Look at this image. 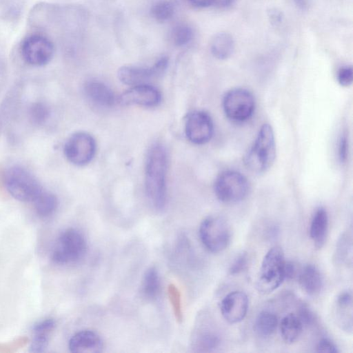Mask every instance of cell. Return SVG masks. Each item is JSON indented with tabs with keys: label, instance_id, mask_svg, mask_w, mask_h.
Segmentation results:
<instances>
[{
	"label": "cell",
	"instance_id": "obj_1",
	"mask_svg": "<svg viewBox=\"0 0 353 353\" xmlns=\"http://www.w3.org/2000/svg\"><path fill=\"white\" fill-rule=\"evenodd\" d=\"M168 156L160 143L149 149L145 161V192L147 197L157 210L164 208L167 201L166 174Z\"/></svg>",
	"mask_w": 353,
	"mask_h": 353
},
{
	"label": "cell",
	"instance_id": "obj_2",
	"mask_svg": "<svg viewBox=\"0 0 353 353\" xmlns=\"http://www.w3.org/2000/svg\"><path fill=\"white\" fill-rule=\"evenodd\" d=\"M276 157L274 131L268 123L260 128L251 148L246 152L244 163L248 169L255 173H263L272 165Z\"/></svg>",
	"mask_w": 353,
	"mask_h": 353
},
{
	"label": "cell",
	"instance_id": "obj_3",
	"mask_svg": "<svg viewBox=\"0 0 353 353\" xmlns=\"http://www.w3.org/2000/svg\"><path fill=\"white\" fill-rule=\"evenodd\" d=\"M285 259L279 246L270 248L264 256L259 272L256 288L261 294H269L278 288L285 279Z\"/></svg>",
	"mask_w": 353,
	"mask_h": 353
},
{
	"label": "cell",
	"instance_id": "obj_4",
	"mask_svg": "<svg viewBox=\"0 0 353 353\" xmlns=\"http://www.w3.org/2000/svg\"><path fill=\"white\" fill-rule=\"evenodd\" d=\"M87 243L77 229L70 228L62 231L52 249V260L58 265H68L79 261L85 254Z\"/></svg>",
	"mask_w": 353,
	"mask_h": 353
},
{
	"label": "cell",
	"instance_id": "obj_5",
	"mask_svg": "<svg viewBox=\"0 0 353 353\" xmlns=\"http://www.w3.org/2000/svg\"><path fill=\"white\" fill-rule=\"evenodd\" d=\"M4 183L9 194L21 202H33L43 190L33 174L21 166L10 168L5 173Z\"/></svg>",
	"mask_w": 353,
	"mask_h": 353
},
{
	"label": "cell",
	"instance_id": "obj_6",
	"mask_svg": "<svg viewBox=\"0 0 353 353\" xmlns=\"http://www.w3.org/2000/svg\"><path fill=\"white\" fill-rule=\"evenodd\" d=\"M199 234L204 247L212 253L222 252L230 242V226L221 216L212 215L203 219L200 225Z\"/></svg>",
	"mask_w": 353,
	"mask_h": 353
},
{
	"label": "cell",
	"instance_id": "obj_7",
	"mask_svg": "<svg viewBox=\"0 0 353 353\" xmlns=\"http://www.w3.org/2000/svg\"><path fill=\"white\" fill-rule=\"evenodd\" d=\"M214 190L220 201L225 203H236L248 196L250 183L241 172L225 170L216 179Z\"/></svg>",
	"mask_w": 353,
	"mask_h": 353
},
{
	"label": "cell",
	"instance_id": "obj_8",
	"mask_svg": "<svg viewBox=\"0 0 353 353\" xmlns=\"http://www.w3.org/2000/svg\"><path fill=\"white\" fill-rule=\"evenodd\" d=\"M223 108L230 120L235 122L245 121L251 117L254 111V97L245 88L232 89L223 97Z\"/></svg>",
	"mask_w": 353,
	"mask_h": 353
},
{
	"label": "cell",
	"instance_id": "obj_9",
	"mask_svg": "<svg viewBox=\"0 0 353 353\" xmlns=\"http://www.w3.org/2000/svg\"><path fill=\"white\" fill-rule=\"evenodd\" d=\"M54 53L53 43L42 35H30L21 45L22 58L27 63L33 66L47 65L52 59Z\"/></svg>",
	"mask_w": 353,
	"mask_h": 353
},
{
	"label": "cell",
	"instance_id": "obj_10",
	"mask_svg": "<svg viewBox=\"0 0 353 353\" xmlns=\"http://www.w3.org/2000/svg\"><path fill=\"white\" fill-rule=\"evenodd\" d=\"M64 154L72 164L78 166L88 164L96 152V142L88 133L79 132L73 134L64 145Z\"/></svg>",
	"mask_w": 353,
	"mask_h": 353
},
{
	"label": "cell",
	"instance_id": "obj_11",
	"mask_svg": "<svg viewBox=\"0 0 353 353\" xmlns=\"http://www.w3.org/2000/svg\"><path fill=\"white\" fill-rule=\"evenodd\" d=\"M167 57H161L150 67L123 66L118 71L119 80L126 85H137L161 76L168 66Z\"/></svg>",
	"mask_w": 353,
	"mask_h": 353
},
{
	"label": "cell",
	"instance_id": "obj_12",
	"mask_svg": "<svg viewBox=\"0 0 353 353\" xmlns=\"http://www.w3.org/2000/svg\"><path fill=\"white\" fill-rule=\"evenodd\" d=\"M213 131L212 120L206 112L196 110L188 116L185 133L190 142L197 145L205 144L211 139Z\"/></svg>",
	"mask_w": 353,
	"mask_h": 353
},
{
	"label": "cell",
	"instance_id": "obj_13",
	"mask_svg": "<svg viewBox=\"0 0 353 353\" xmlns=\"http://www.w3.org/2000/svg\"><path fill=\"white\" fill-rule=\"evenodd\" d=\"M248 306L249 301L246 294L241 291H233L222 299L220 310L224 319L234 324L244 319Z\"/></svg>",
	"mask_w": 353,
	"mask_h": 353
},
{
	"label": "cell",
	"instance_id": "obj_14",
	"mask_svg": "<svg viewBox=\"0 0 353 353\" xmlns=\"http://www.w3.org/2000/svg\"><path fill=\"white\" fill-rule=\"evenodd\" d=\"M161 101L160 92L148 84L133 85L119 98L121 105H139L146 107L157 105Z\"/></svg>",
	"mask_w": 353,
	"mask_h": 353
},
{
	"label": "cell",
	"instance_id": "obj_15",
	"mask_svg": "<svg viewBox=\"0 0 353 353\" xmlns=\"http://www.w3.org/2000/svg\"><path fill=\"white\" fill-rule=\"evenodd\" d=\"M68 347L74 353H99L103 343L101 336L94 331L83 330L76 332L69 340Z\"/></svg>",
	"mask_w": 353,
	"mask_h": 353
},
{
	"label": "cell",
	"instance_id": "obj_16",
	"mask_svg": "<svg viewBox=\"0 0 353 353\" xmlns=\"http://www.w3.org/2000/svg\"><path fill=\"white\" fill-rule=\"evenodd\" d=\"M84 91L92 103L102 107H111L117 101L112 90L99 81H88L84 85Z\"/></svg>",
	"mask_w": 353,
	"mask_h": 353
},
{
	"label": "cell",
	"instance_id": "obj_17",
	"mask_svg": "<svg viewBox=\"0 0 353 353\" xmlns=\"http://www.w3.org/2000/svg\"><path fill=\"white\" fill-rule=\"evenodd\" d=\"M335 316L339 326L347 332H352V294L351 291L341 292L336 299Z\"/></svg>",
	"mask_w": 353,
	"mask_h": 353
},
{
	"label": "cell",
	"instance_id": "obj_18",
	"mask_svg": "<svg viewBox=\"0 0 353 353\" xmlns=\"http://www.w3.org/2000/svg\"><path fill=\"white\" fill-rule=\"evenodd\" d=\"M54 327L55 321L51 318L43 319L34 325L30 352L35 353L44 352L48 347L50 336Z\"/></svg>",
	"mask_w": 353,
	"mask_h": 353
},
{
	"label": "cell",
	"instance_id": "obj_19",
	"mask_svg": "<svg viewBox=\"0 0 353 353\" xmlns=\"http://www.w3.org/2000/svg\"><path fill=\"white\" fill-rule=\"evenodd\" d=\"M328 214L324 208H318L313 214L310 226V236L314 246H323L328 231Z\"/></svg>",
	"mask_w": 353,
	"mask_h": 353
},
{
	"label": "cell",
	"instance_id": "obj_20",
	"mask_svg": "<svg viewBox=\"0 0 353 353\" xmlns=\"http://www.w3.org/2000/svg\"><path fill=\"white\" fill-rule=\"evenodd\" d=\"M299 284L307 294H318L322 290L323 280L319 269L314 265H307L302 268L297 276Z\"/></svg>",
	"mask_w": 353,
	"mask_h": 353
},
{
	"label": "cell",
	"instance_id": "obj_21",
	"mask_svg": "<svg viewBox=\"0 0 353 353\" xmlns=\"http://www.w3.org/2000/svg\"><path fill=\"white\" fill-rule=\"evenodd\" d=\"M221 339L217 333L210 329H201L196 331L192 339V348L195 352H212L217 348Z\"/></svg>",
	"mask_w": 353,
	"mask_h": 353
},
{
	"label": "cell",
	"instance_id": "obj_22",
	"mask_svg": "<svg viewBox=\"0 0 353 353\" xmlns=\"http://www.w3.org/2000/svg\"><path fill=\"white\" fill-rule=\"evenodd\" d=\"M210 51L218 59L229 58L234 50L233 37L228 33L220 32L215 34L210 41Z\"/></svg>",
	"mask_w": 353,
	"mask_h": 353
},
{
	"label": "cell",
	"instance_id": "obj_23",
	"mask_svg": "<svg viewBox=\"0 0 353 353\" xmlns=\"http://www.w3.org/2000/svg\"><path fill=\"white\" fill-rule=\"evenodd\" d=\"M279 327L283 340L290 344L299 339L303 325L296 314L290 313L282 319Z\"/></svg>",
	"mask_w": 353,
	"mask_h": 353
},
{
	"label": "cell",
	"instance_id": "obj_24",
	"mask_svg": "<svg viewBox=\"0 0 353 353\" xmlns=\"http://www.w3.org/2000/svg\"><path fill=\"white\" fill-rule=\"evenodd\" d=\"M37 214L41 218L52 215L58 207V199L52 192L43 189L32 202Z\"/></svg>",
	"mask_w": 353,
	"mask_h": 353
},
{
	"label": "cell",
	"instance_id": "obj_25",
	"mask_svg": "<svg viewBox=\"0 0 353 353\" xmlns=\"http://www.w3.org/2000/svg\"><path fill=\"white\" fill-rule=\"evenodd\" d=\"M279 323L277 316L269 310L259 314L254 322V331L261 337H268L276 331Z\"/></svg>",
	"mask_w": 353,
	"mask_h": 353
},
{
	"label": "cell",
	"instance_id": "obj_26",
	"mask_svg": "<svg viewBox=\"0 0 353 353\" xmlns=\"http://www.w3.org/2000/svg\"><path fill=\"white\" fill-rule=\"evenodd\" d=\"M160 278L154 267L148 269L143 276L141 291L143 296L150 300L157 299L160 292Z\"/></svg>",
	"mask_w": 353,
	"mask_h": 353
},
{
	"label": "cell",
	"instance_id": "obj_27",
	"mask_svg": "<svg viewBox=\"0 0 353 353\" xmlns=\"http://www.w3.org/2000/svg\"><path fill=\"white\" fill-rule=\"evenodd\" d=\"M176 10L174 3L171 0H161L156 2L151 8L152 17L159 22L170 19Z\"/></svg>",
	"mask_w": 353,
	"mask_h": 353
},
{
	"label": "cell",
	"instance_id": "obj_28",
	"mask_svg": "<svg viewBox=\"0 0 353 353\" xmlns=\"http://www.w3.org/2000/svg\"><path fill=\"white\" fill-rule=\"evenodd\" d=\"M50 114L49 107L43 102H34L28 110V116L31 122L39 125L45 123Z\"/></svg>",
	"mask_w": 353,
	"mask_h": 353
},
{
	"label": "cell",
	"instance_id": "obj_29",
	"mask_svg": "<svg viewBox=\"0 0 353 353\" xmlns=\"http://www.w3.org/2000/svg\"><path fill=\"white\" fill-rule=\"evenodd\" d=\"M193 35L192 29L190 26L179 24L173 28L171 39L175 46L181 47L188 44L192 41Z\"/></svg>",
	"mask_w": 353,
	"mask_h": 353
},
{
	"label": "cell",
	"instance_id": "obj_30",
	"mask_svg": "<svg viewBox=\"0 0 353 353\" xmlns=\"http://www.w3.org/2000/svg\"><path fill=\"white\" fill-rule=\"evenodd\" d=\"M336 250V260L341 263L347 261L348 255H351L352 253L351 236L343 234L338 242Z\"/></svg>",
	"mask_w": 353,
	"mask_h": 353
},
{
	"label": "cell",
	"instance_id": "obj_31",
	"mask_svg": "<svg viewBox=\"0 0 353 353\" xmlns=\"http://www.w3.org/2000/svg\"><path fill=\"white\" fill-rule=\"evenodd\" d=\"M168 294L175 318L179 322L181 321L183 314L180 292L174 285L171 284L168 287Z\"/></svg>",
	"mask_w": 353,
	"mask_h": 353
},
{
	"label": "cell",
	"instance_id": "obj_32",
	"mask_svg": "<svg viewBox=\"0 0 353 353\" xmlns=\"http://www.w3.org/2000/svg\"><path fill=\"white\" fill-rule=\"evenodd\" d=\"M339 83L344 87L350 85L353 81V70L351 66L345 65L339 68L337 73Z\"/></svg>",
	"mask_w": 353,
	"mask_h": 353
},
{
	"label": "cell",
	"instance_id": "obj_33",
	"mask_svg": "<svg viewBox=\"0 0 353 353\" xmlns=\"http://www.w3.org/2000/svg\"><path fill=\"white\" fill-rule=\"evenodd\" d=\"M248 255L245 252L237 256L230 265L229 269L230 274L234 275L243 271L248 265Z\"/></svg>",
	"mask_w": 353,
	"mask_h": 353
},
{
	"label": "cell",
	"instance_id": "obj_34",
	"mask_svg": "<svg viewBox=\"0 0 353 353\" xmlns=\"http://www.w3.org/2000/svg\"><path fill=\"white\" fill-rule=\"evenodd\" d=\"M296 315L302 322L303 326L312 325L315 321L314 313L307 305H301L299 307Z\"/></svg>",
	"mask_w": 353,
	"mask_h": 353
},
{
	"label": "cell",
	"instance_id": "obj_35",
	"mask_svg": "<svg viewBox=\"0 0 353 353\" xmlns=\"http://www.w3.org/2000/svg\"><path fill=\"white\" fill-rule=\"evenodd\" d=\"M316 352L323 353H338L339 352L335 343L327 338L321 339L317 343Z\"/></svg>",
	"mask_w": 353,
	"mask_h": 353
},
{
	"label": "cell",
	"instance_id": "obj_36",
	"mask_svg": "<svg viewBox=\"0 0 353 353\" xmlns=\"http://www.w3.org/2000/svg\"><path fill=\"white\" fill-rule=\"evenodd\" d=\"M348 151V142L345 134H342L338 143V158L341 163H344L347 159Z\"/></svg>",
	"mask_w": 353,
	"mask_h": 353
},
{
	"label": "cell",
	"instance_id": "obj_37",
	"mask_svg": "<svg viewBox=\"0 0 353 353\" xmlns=\"http://www.w3.org/2000/svg\"><path fill=\"white\" fill-rule=\"evenodd\" d=\"M284 272L285 279H292L297 277L299 272L296 264L290 261H285Z\"/></svg>",
	"mask_w": 353,
	"mask_h": 353
},
{
	"label": "cell",
	"instance_id": "obj_38",
	"mask_svg": "<svg viewBox=\"0 0 353 353\" xmlns=\"http://www.w3.org/2000/svg\"><path fill=\"white\" fill-rule=\"evenodd\" d=\"M269 13V17L272 23L276 25L281 23L282 20V15L281 12L276 9H271Z\"/></svg>",
	"mask_w": 353,
	"mask_h": 353
},
{
	"label": "cell",
	"instance_id": "obj_39",
	"mask_svg": "<svg viewBox=\"0 0 353 353\" xmlns=\"http://www.w3.org/2000/svg\"><path fill=\"white\" fill-rule=\"evenodd\" d=\"M191 4L199 8H205L213 5L214 0H188Z\"/></svg>",
	"mask_w": 353,
	"mask_h": 353
},
{
	"label": "cell",
	"instance_id": "obj_40",
	"mask_svg": "<svg viewBox=\"0 0 353 353\" xmlns=\"http://www.w3.org/2000/svg\"><path fill=\"white\" fill-rule=\"evenodd\" d=\"M234 1L235 0H214L213 5L219 8H225L232 4Z\"/></svg>",
	"mask_w": 353,
	"mask_h": 353
},
{
	"label": "cell",
	"instance_id": "obj_41",
	"mask_svg": "<svg viewBox=\"0 0 353 353\" xmlns=\"http://www.w3.org/2000/svg\"><path fill=\"white\" fill-rule=\"evenodd\" d=\"M296 6L304 9L307 6V0H293Z\"/></svg>",
	"mask_w": 353,
	"mask_h": 353
}]
</instances>
